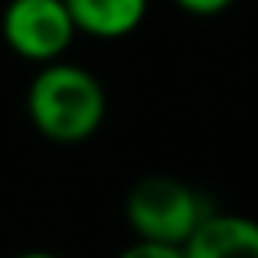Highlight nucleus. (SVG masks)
Instances as JSON below:
<instances>
[{
  "instance_id": "obj_4",
  "label": "nucleus",
  "mask_w": 258,
  "mask_h": 258,
  "mask_svg": "<svg viewBox=\"0 0 258 258\" xmlns=\"http://www.w3.org/2000/svg\"><path fill=\"white\" fill-rule=\"evenodd\" d=\"M180 248L183 258H258V219L209 209Z\"/></svg>"
},
{
  "instance_id": "obj_5",
  "label": "nucleus",
  "mask_w": 258,
  "mask_h": 258,
  "mask_svg": "<svg viewBox=\"0 0 258 258\" xmlns=\"http://www.w3.org/2000/svg\"><path fill=\"white\" fill-rule=\"evenodd\" d=\"M79 33L98 39H121L147 17V0H66Z\"/></svg>"
},
{
  "instance_id": "obj_6",
  "label": "nucleus",
  "mask_w": 258,
  "mask_h": 258,
  "mask_svg": "<svg viewBox=\"0 0 258 258\" xmlns=\"http://www.w3.org/2000/svg\"><path fill=\"white\" fill-rule=\"evenodd\" d=\"M118 258H183L180 245H167V242H151V239H134L127 248H121Z\"/></svg>"
},
{
  "instance_id": "obj_2",
  "label": "nucleus",
  "mask_w": 258,
  "mask_h": 258,
  "mask_svg": "<svg viewBox=\"0 0 258 258\" xmlns=\"http://www.w3.org/2000/svg\"><path fill=\"white\" fill-rule=\"evenodd\" d=\"M206 213L209 206L203 193H196L189 183L167 173L141 176L124 196V219L134 239L183 245Z\"/></svg>"
},
{
  "instance_id": "obj_8",
  "label": "nucleus",
  "mask_w": 258,
  "mask_h": 258,
  "mask_svg": "<svg viewBox=\"0 0 258 258\" xmlns=\"http://www.w3.org/2000/svg\"><path fill=\"white\" fill-rule=\"evenodd\" d=\"M13 258H59L52 252H23V255H13Z\"/></svg>"
},
{
  "instance_id": "obj_1",
  "label": "nucleus",
  "mask_w": 258,
  "mask_h": 258,
  "mask_svg": "<svg viewBox=\"0 0 258 258\" xmlns=\"http://www.w3.org/2000/svg\"><path fill=\"white\" fill-rule=\"evenodd\" d=\"M108 111L105 85L95 72L76 62H43L26 88V114L43 138L79 144L101 127Z\"/></svg>"
},
{
  "instance_id": "obj_7",
  "label": "nucleus",
  "mask_w": 258,
  "mask_h": 258,
  "mask_svg": "<svg viewBox=\"0 0 258 258\" xmlns=\"http://www.w3.org/2000/svg\"><path fill=\"white\" fill-rule=\"evenodd\" d=\"M173 4L193 17H213V13H222L226 7H232V0H173Z\"/></svg>"
},
{
  "instance_id": "obj_3",
  "label": "nucleus",
  "mask_w": 258,
  "mask_h": 258,
  "mask_svg": "<svg viewBox=\"0 0 258 258\" xmlns=\"http://www.w3.org/2000/svg\"><path fill=\"white\" fill-rule=\"evenodd\" d=\"M0 33L10 52L43 66L62 59L79 30L66 0H10L0 20Z\"/></svg>"
}]
</instances>
